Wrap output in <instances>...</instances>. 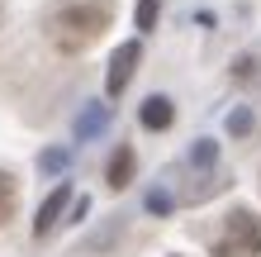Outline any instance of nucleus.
Masks as SVG:
<instances>
[{"instance_id":"nucleus-1","label":"nucleus","mask_w":261,"mask_h":257,"mask_svg":"<svg viewBox=\"0 0 261 257\" xmlns=\"http://www.w3.org/2000/svg\"><path fill=\"white\" fill-rule=\"evenodd\" d=\"M110 19H114V10L100 5V0H67L53 14V29H57V43L62 48H86V43H95L110 29Z\"/></svg>"},{"instance_id":"nucleus-2","label":"nucleus","mask_w":261,"mask_h":257,"mask_svg":"<svg viewBox=\"0 0 261 257\" xmlns=\"http://www.w3.org/2000/svg\"><path fill=\"white\" fill-rule=\"evenodd\" d=\"M214 252H219V257H261V215H256V209H247V205L228 209L223 233H219V243H214Z\"/></svg>"},{"instance_id":"nucleus-3","label":"nucleus","mask_w":261,"mask_h":257,"mask_svg":"<svg viewBox=\"0 0 261 257\" xmlns=\"http://www.w3.org/2000/svg\"><path fill=\"white\" fill-rule=\"evenodd\" d=\"M138 57H143L138 38H128V43H119V48H114V57H110V72H105V90H110V100H114V96H124L128 77L138 72Z\"/></svg>"},{"instance_id":"nucleus-4","label":"nucleus","mask_w":261,"mask_h":257,"mask_svg":"<svg viewBox=\"0 0 261 257\" xmlns=\"http://www.w3.org/2000/svg\"><path fill=\"white\" fill-rule=\"evenodd\" d=\"M67 200H71V186L62 181V186H57V191L48 195V200L38 205V219H34V233H38V238H43V233H53V224L62 219V209H67Z\"/></svg>"},{"instance_id":"nucleus-5","label":"nucleus","mask_w":261,"mask_h":257,"mask_svg":"<svg viewBox=\"0 0 261 257\" xmlns=\"http://www.w3.org/2000/svg\"><path fill=\"white\" fill-rule=\"evenodd\" d=\"M138 119H143V129L162 133V129H171V119H176V105L166 100V96H147V100H143V110H138Z\"/></svg>"},{"instance_id":"nucleus-6","label":"nucleus","mask_w":261,"mask_h":257,"mask_svg":"<svg viewBox=\"0 0 261 257\" xmlns=\"http://www.w3.org/2000/svg\"><path fill=\"white\" fill-rule=\"evenodd\" d=\"M105 181H110L114 191H124L133 181V148H119V153L110 157V176H105Z\"/></svg>"},{"instance_id":"nucleus-7","label":"nucleus","mask_w":261,"mask_h":257,"mask_svg":"<svg viewBox=\"0 0 261 257\" xmlns=\"http://www.w3.org/2000/svg\"><path fill=\"white\" fill-rule=\"evenodd\" d=\"M14 200H19V181H14L10 172H0V224H10Z\"/></svg>"},{"instance_id":"nucleus-8","label":"nucleus","mask_w":261,"mask_h":257,"mask_svg":"<svg viewBox=\"0 0 261 257\" xmlns=\"http://www.w3.org/2000/svg\"><path fill=\"white\" fill-rule=\"evenodd\" d=\"M105 124H110V105H90V110L81 114V124H76V133H81V138H90V133H100Z\"/></svg>"},{"instance_id":"nucleus-9","label":"nucleus","mask_w":261,"mask_h":257,"mask_svg":"<svg viewBox=\"0 0 261 257\" xmlns=\"http://www.w3.org/2000/svg\"><path fill=\"white\" fill-rule=\"evenodd\" d=\"M190 162H195V167H214V162H219V143H214V138H195Z\"/></svg>"},{"instance_id":"nucleus-10","label":"nucleus","mask_w":261,"mask_h":257,"mask_svg":"<svg viewBox=\"0 0 261 257\" xmlns=\"http://www.w3.org/2000/svg\"><path fill=\"white\" fill-rule=\"evenodd\" d=\"M157 14H162V0H138V10H133V24H138V34L157 24Z\"/></svg>"},{"instance_id":"nucleus-11","label":"nucleus","mask_w":261,"mask_h":257,"mask_svg":"<svg viewBox=\"0 0 261 257\" xmlns=\"http://www.w3.org/2000/svg\"><path fill=\"white\" fill-rule=\"evenodd\" d=\"M38 167L43 172H67L71 167V153H67V148H48V153L38 157Z\"/></svg>"},{"instance_id":"nucleus-12","label":"nucleus","mask_w":261,"mask_h":257,"mask_svg":"<svg viewBox=\"0 0 261 257\" xmlns=\"http://www.w3.org/2000/svg\"><path fill=\"white\" fill-rule=\"evenodd\" d=\"M228 129H233V133H247L252 129V110H233V114H228Z\"/></svg>"},{"instance_id":"nucleus-13","label":"nucleus","mask_w":261,"mask_h":257,"mask_svg":"<svg viewBox=\"0 0 261 257\" xmlns=\"http://www.w3.org/2000/svg\"><path fill=\"white\" fill-rule=\"evenodd\" d=\"M147 205H152V209H171V200H166L162 191H152V195H147Z\"/></svg>"}]
</instances>
